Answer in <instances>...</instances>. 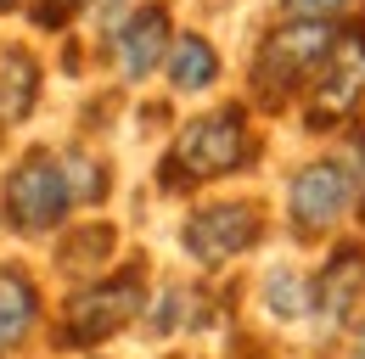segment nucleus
<instances>
[{
	"mask_svg": "<svg viewBox=\"0 0 365 359\" xmlns=\"http://www.w3.org/2000/svg\"><path fill=\"white\" fill-rule=\"evenodd\" d=\"M247 152H253L247 113H242V107H220V113H208V118H191V124L175 135V146H169V157H163V185L220 180V175H230V169H242Z\"/></svg>",
	"mask_w": 365,
	"mask_h": 359,
	"instance_id": "nucleus-1",
	"label": "nucleus"
},
{
	"mask_svg": "<svg viewBox=\"0 0 365 359\" xmlns=\"http://www.w3.org/2000/svg\"><path fill=\"white\" fill-rule=\"evenodd\" d=\"M331 45H337V28L326 17H292V23H281L270 40L259 45V56H253V95L264 107H281L292 90L304 85V73L331 56Z\"/></svg>",
	"mask_w": 365,
	"mask_h": 359,
	"instance_id": "nucleus-2",
	"label": "nucleus"
},
{
	"mask_svg": "<svg viewBox=\"0 0 365 359\" xmlns=\"http://www.w3.org/2000/svg\"><path fill=\"white\" fill-rule=\"evenodd\" d=\"M354 191H360V175H354L349 163H337V157L304 163V169L292 175V185H287L292 230H298V236H320V230H331V224L349 214Z\"/></svg>",
	"mask_w": 365,
	"mask_h": 359,
	"instance_id": "nucleus-3",
	"label": "nucleus"
},
{
	"mask_svg": "<svg viewBox=\"0 0 365 359\" xmlns=\"http://www.w3.org/2000/svg\"><path fill=\"white\" fill-rule=\"evenodd\" d=\"M365 95V28H343L326 68H320L315 90H309V107H304V124L309 130H331L343 124Z\"/></svg>",
	"mask_w": 365,
	"mask_h": 359,
	"instance_id": "nucleus-4",
	"label": "nucleus"
},
{
	"mask_svg": "<svg viewBox=\"0 0 365 359\" xmlns=\"http://www.w3.org/2000/svg\"><path fill=\"white\" fill-rule=\"evenodd\" d=\"M68 202H73V191H68V175H62V157H51V152H29L6 180V208H11L17 230L62 224Z\"/></svg>",
	"mask_w": 365,
	"mask_h": 359,
	"instance_id": "nucleus-5",
	"label": "nucleus"
},
{
	"mask_svg": "<svg viewBox=\"0 0 365 359\" xmlns=\"http://www.w3.org/2000/svg\"><path fill=\"white\" fill-rule=\"evenodd\" d=\"M259 236H264V214H259L253 202H214V208H197V214L185 219V230H180L185 253H191L197 264H208V269H220L225 259L247 253Z\"/></svg>",
	"mask_w": 365,
	"mask_h": 359,
	"instance_id": "nucleus-6",
	"label": "nucleus"
},
{
	"mask_svg": "<svg viewBox=\"0 0 365 359\" xmlns=\"http://www.w3.org/2000/svg\"><path fill=\"white\" fill-rule=\"evenodd\" d=\"M140 309V281L135 275H118V281H107V286H91V292H79L68 314H62V343L68 348H91L101 337H113L130 314Z\"/></svg>",
	"mask_w": 365,
	"mask_h": 359,
	"instance_id": "nucleus-7",
	"label": "nucleus"
},
{
	"mask_svg": "<svg viewBox=\"0 0 365 359\" xmlns=\"http://www.w3.org/2000/svg\"><path fill=\"white\" fill-rule=\"evenodd\" d=\"M113 51H118L124 79H146V73L169 56V11H163V6H140L135 17L113 34Z\"/></svg>",
	"mask_w": 365,
	"mask_h": 359,
	"instance_id": "nucleus-8",
	"label": "nucleus"
},
{
	"mask_svg": "<svg viewBox=\"0 0 365 359\" xmlns=\"http://www.w3.org/2000/svg\"><path fill=\"white\" fill-rule=\"evenodd\" d=\"M360 298H365V247H337L331 264L315 275V309L331 326H349Z\"/></svg>",
	"mask_w": 365,
	"mask_h": 359,
	"instance_id": "nucleus-9",
	"label": "nucleus"
},
{
	"mask_svg": "<svg viewBox=\"0 0 365 359\" xmlns=\"http://www.w3.org/2000/svg\"><path fill=\"white\" fill-rule=\"evenodd\" d=\"M34 320H40V292H34V281L17 275V269H0V354L17 348V343L34 331Z\"/></svg>",
	"mask_w": 365,
	"mask_h": 359,
	"instance_id": "nucleus-10",
	"label": "nucleus"
},
{
	"mask_svg": "<svg viewBox=\"0 0 365 359\" xmlns=\"http://www.w3.org/2000/svg\"><path fill=\"white\" fill-rule=\"evenodd\" d=\"M220 79V51L202 40V34H180V40L169 45V85L175 90H208Z\"/></svg>",
	"mask_w": 365,
	"mask_h": 359,
	"instance_id": "nucleus-11",
	"label": "nucleus"
},
{
	"mask_svg": "<svg viewBox=\"0 0 365 359\" xmlns=\"http://www.w3.org/2000/svg\"><path fill=\"white\" fill-rule=\"evenodd\" d=\"M40 95V68L29 51H6L0 56V118H29Z\"/></svg>",
	"mask_w": 365,
	"mask_h": 359,
	"instance_id": "nucleus-12",
	"label": "nucleus"
},
{
	"mask_svg": "<svg viewBox=\"0 0 365 359\" xmlns=\"http://www.w3.org/2000/svg\"><path fill=\"white\" fill-rule=\"evenodd\" d=\"M264 303H270V314H281V320H304V314L315 309V286H309L298 269H270V275H264Z\"/></svg>",
	"mask_w": 365,
	"mask_h": 359,
	"instance_id": "nucleus-13",
	"label": "nucleus"
},
{
	"mask_svg": "<svg viewBox=\"0 0 365 359\" xmlns=\"http://www.w3.org/2000/svg\"><path fill=\"white\" fill-rule=\"evenodd\" d=\"M62 175H68V191H73V202H96V197L107 191V180H101V163H91L85 152H62Z\"/></svg>",
	"mask_w": 365,
	"mask_h": 359,
	"instance_id": "nucleus-14",
	"label": "nucleus"
},
{
	"mask_svg": "<svg viewBox=\"0 0 365 359\" xmlns=\"http://www.w3.org/2000/svg\"><path fill=\"white\" fill-rule=\"evenodd\" d=\"M107 247H113V230H107V224H91L85 236L62 241V264H68V269H91V259H96V253H107Z\"/></svg>",
	"mask_w": 365,
	"mask_h": 359,
	"instance_id": "nucleus-15",
	"label": "nucleus"
},
{
	"mask_svg": "<svg viewBox=\"0 0 365 359\" xmlns=\"http://www.w3.org/2000/svg\"><path fill=\"white\" fill-rule=\"evenodd\" d=\"M292 17H331V11H343L349 0H281Z\"/></svg>",
	"mask_w": 365,
	"mask_h": 359,
	"instance_id": "nucleus-16",
	"label": "nucleus"
},
{
	"mask_svg": "<svg viewBox=\"0 0 365 359\" xmlns=\"http://www.w3.org/2000/svg\"><path fill=\"white\" fill-rule=\"evenodd\" d=\"M56 6H62V17H68V11H73V0H51L46 11H40V17H46V23H56Z\"/></svg>",
	"mask_w": 365,
	"mask_h": 359,
	"instance_id": "nucleus-17",
	"label": "nucleus"
},
{
	"mask_svg": "<svg viewBox=\"0 0 365 359\" xmlns=\"http://www.w3.org/2000/svg\"><path fill=\"white\" fill-rule=\"evenodd\" d=\"M349 359H365V326L354 331V343H349Z\"/></svg>",
	"mask_w": 365,
	"mask_h": 359,
	"instance_id": "nucleus-18",
	"label": "nucleus"
},
{
	"mask_svg": "<svg viewBox=\"0 0 365 359\" xmlns=\"http://www.w3.org/2000/svg\"><path fill=\"white\" fill-rule=\"evenodd\" d=\"M118 6H124V0H96V11H101V17H107V11H118Z\"/></svg>",
	"mask_w": 365,
	"mask_h": 359,
	"instance_id": "nucleus-19",
	"label": "nucleus"
},
{
	"mask_svg": "<svg viewBox=\"0 0 365 359\" xmlns=\"http://www.w3.org/2000/svg\"><path fill=\"white\" fill-rule=\"evenodd\" d=\"M11 6H17V0H0V11H11Z\"/></svg>",
	"mask_w": 365,
	"mask_h": 359,
	"instance_id": "nucleus-20",
	"label": "nucleus"
},
{
	"mask_svg": "<svg viewBox=\"0 0 365 359\" xmlns=\"http://www.w3.org/2000/svg\"><path fill=\"white\" fill-rule=\"evenodd\" d=\"M360 185H365V175H360ZM360 208H365V202H360Z\"/></svg>",
	"mask_w": 365,
	"mask_h": 359,
	"instance_id": "nucleus-21",
	"label": "nucleus"
}]
</instances>
